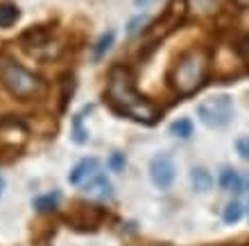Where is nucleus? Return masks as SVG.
Returning a JSON list of instances; mask_svg holds the SVG:
<instances>
[{"label":"nucleus","mask_w":249,"mask_h":246,"mask_svg":"<svg viewBox=\"0 0 249 246\" xmlns=\"http://www.w3.org/2000/svg\"><path fill=\"white\" fill-rule=\"evenodd\" d=\"M105 102L109 104V109L113 113L129 117V120H134L138 124H145V127H152V124H157L161 120L159 106L138 93L136 82H134L131 72L124 66H113L111 72H109Z\"/></svg>","instance_id":"nucleus-1"},{"label":"nucleus","mask_w":249,"mask_h":246,"mask_svg":"<svg viewBox=\"0 0 249 246\" xmlns=\"http://www.w3.org/2000/svg\"><path fill=\"white\" fill-rule=\"evenodd\" d=\"M98 172H100V161L98 158H84V161H79L77 165L71 169V174H68V183L82 188V185H84L89 179H93Z\"/></svg>","instance_id":"nucleus-8"},{"label":"nucleus","mask_w":249,"mask_h":246,"mask_svg":"<svg viewBox=\"0 0 249 246\" xmlns=\"http://www.w3.org/2000/svg\"><path fill=\"white\" fill-rule=\"evenodd\" d=\"M57 203H59V192H53V195H43V197L32 199L34 210H39V213H50V210L57 208Z\"/></svg>","instance_id":"nucleus-16"},{"label":"nucleus","mask_w":249,"mask_h":246,"mask_svg":"<svg viewBox=\"0 0 249 246\" xmlns=\"http://www.w3.org/2000/svg\"><path fill=\"white\" fill-rule=\"evenodd\" d=\"M0 84L20 102L39 99L46 93V82L9 54H0Z\"/></svg>","instance_id":"nucleus-3"},{"label":"nucleus","mask_w":249,"mask_h":246,"mask_svg":"<svg viewBox=\"0 0 249 246\" xmlns=\"http://www.w3.org/2000/svg\"><path fill=\"white\" fill-rule=\"evenodd\" d=\"M20 48L30 54V57H36V59H53L59 54V43L54 39V30L53 27H46V25H39V27H30L27 32L20 34L18 39Z\"/></svg>","instance_id":"nucleus-5"},{"label":"nucleus","mask_w":249,"mask_h":246,"mask_svg":"<svg viewBox=\"0 0 249 246\" xmlns=\"http://www.w3.org/2000/svg\"><path fill=\"white\" fill-rule=\"evenodd\" d=\"M209 68H211V61L206 50L193 48V50H186L172 64L168 82H170L172 91L177 93L179 98H190L199 88H204L206 79H209Z\"/></svg>","instance_id":"nucleus-2"},{"label":"nucleus","mask_w":249,"mask_h":246,"mask_svg":"<svg viewBox=\"0 0 249 246\" xmlns=\"http://www.w3.org/2000/svg\"><path fill=\"white\" fill-rule=\"evenodd\" d=\"M2 192H5V176L0 174V197H2Z\"/></svg>","instance_id":"nucleus-22"},{"label":"nucleus","mask_w":249,"mask_h":246,"mask_svg":"<svg viewBox=\"0 0 249 246\" xmlns=\"http://www.w3.org/2000/svg\"><path fill=\"white\" fill-rule=\"evenodd\" d=\"M152 2H157V0H134V5H136V7H143V9H145V7H150Z\"/></svg>","instance_id":"nucleus-21"},{"label":"nucleus","mask_w":249,"mask_h":246,"mask_svg":"<svg viewBox=\"0 0 249 246\" xmlns=\"http://www.w3.org/2000/svg\"><path fill=\"white\" fill-rule=\"evenodd\" d=\"M238 52L243 54V59H245V61H247V64H249V34H247V36H245L243 41H240V43H238Z\"/></svg>","instance_id":"nucleus-19"},{"label":"nucleus","mask_w":249,"mask_h":246,"mask_svg":"<svg viewBox=\"0 0 249 246\" xmlns=\"http://www.w3.org/2000/svg\"><path fill=\"white\" fill-rule=\"evenodd\" d=\"M236 151H238V156L243 158V161H247L249 163V136H240L236 140Z\"/></svg>","instance_id":"nucleus-18"},{"label":"nucleus","mask_w":249,"mask_h":246,"mask_svg":"<svg viewBox=\"0 0 249 246\" xmlns=\"http://www.w3.org/2000/svg\"><path fill=\"white\" fill-rule=\"evenodd\" d=\"M91 111H93V106H84L79 113L72 115V140L77 145H84L86 140H89V131L84 129V115L91 113Z\"/></svg>","instance_id":"nucleus-10"},{"label":"nucleus","mask_w":249,"mask_h":246,"mask_svg":"<svg viewBox=\"0 0 249 246\" xmlns=\"http://www.w3.org/2000/svg\"><path fill=\"white\" fill-rule=\"evenodd\" d=\"M20 18V12L16 5H9V2H2L0 5V27H12L16 20Z\"/></svg>","instance_id":"nucleus-15"},{"label":"nucleus","mask_w":249,"mask_h":246,"mask_svg":"<svg viewBox=\"0 0 249 246\" xmlns=\"http://www.w3.org/2000/svg\"><path fill=\"white\" fill-rule=\"evenodd\" d=\"M190 181H193V188H195L197 192H209V190L213 188V176H211L209 169H204V167H193Z\"/></svg>","instance_id":"nucleus-11"},{"label":"nucleus","mask_w":249,"mask_h":246,"mask_svg":"<svg viewBox=\"0 0 249 246\" xmlns=\"http://www.w3.org/2000/svg\"><path fill=\"white\" fill-rule=\"evenodd\" d=\"M193 131H195V124H193L190 117H179L170 124V133L175 138H181V140H188L193 136Z\"/></svg>","instance_id":"nucleus-13"},{"label":"nucleus","mask_w":249,"mask_h":246,"mask_svg":"<svg viewBox=\"0 0 249 246\" xmlns=\"http://www.w3.org/2000/svg\"><path fill=\"white\" fill-rule=\"evenodd\" d=\"M177 167H175V158L168 151H161L150 161V179L159 190H168L175 183Z\"/></svg>","instance_id":"nucleus-6"},{"label":"nucleus","mask_w":249,"mask_h":246,"mask_svg":"<svg viewBox=\"0 0 249 246\" xmlns=\"http://www.w3.org/2000/svg\"><path fill=\"white\" fill-rule=\"evenodd\" d=\"M113 41H116V32H113V30H109V32L102 34V36L98 39V43H95V48H93V59H95V61H100L107 52L111 50Z\"/></svg>","instance_id":"nucleus-14"},{"label":"nucleus","mask_w":249,"mask_h":246,"mask_svg":"<svg viewBox=\"0 0 249 246\" xmlns=\"http://www.w3.org/2000/svg\"><path fill=\"white\" fill-rule=\"evenodd\" d=\"M247 188H249V179H247Z\"/></svg>","instance_id":"nucleus-23"},{"label":"nucleus","mask_w":249,"mask_h":246,"mask_svg":"<svg viewBox=\"0 0 249 246\" xmlns=\"http://www.w3.org/2000/svg\"><path fill=\"white\" fill-rule=\"evenodd\" d=\"M243 214H245L243 203H240V201H229L222 210V221L227 226H236L238 221L243 219Z\"/></svg>","instance_id":"nucleus-12"},{"label":"nucleus","mask_w":249,"mask_h":246,"mask_svg":"<svg viewBox=\"0 0 249 246\" xmlns=\"http://www.w3.org/2000/svg\"><path fill=\"white\" fill-rule=\"evenodd\" d=\"M107 165H109V169H111V172H116V174H118V172H123V169H124V165H127V158H124V154H118V151H116V154L109 156Z\"/></svg>","instance_id":"nucleus-17"},{"label":"nucleus","mask_w":249,"mask_h":246,"mask_svg":"<svg viewBox=\"0 0 249 246\" xmlns=\"http://www.w3.org/2000/svg\"><path fill=\"white\" fill-rule=\"evenodd\" d=\"M84 195H89L91 199H98V201H111L113 199V183L107 179V174L98 172V174L89 179V181L82 185Z\"/></svg>","instance_id":"nucleus-7"},{"label":"nucleus","mask_w":249,"mask_h":246,"mask_svg":"<svg viewBox=\"0 0 249 246\" xmlns=\"http://www.w3.org/2000/svg\"><path fill=\"white\" fill-rule=\"evenodd\" d=\"M247 208H249V206H247Z\"/></svg>","instance_id":"nucleus-24"},{"label":"nucleus","mask_w":249,"mask_h":246,"mask_svg":"<svg viewBox=\"0 0 249 246\" xmlns=\"http://www.w3.org/2000/svg\"><path fill=\"white\" fill-rule=\"evenodd\" d=\"M141 23H145V16H138V18H134L129 23V34H134L138 30V25H141Z\"/></svg>","instance_id":"nucleus-20"},{"label":"nucleus","mask_w":249,"mask_h":246,"mask_svg":"<svg viewBox=\"0 0 249 246\" xmlns=\"http://www.w3.org/2000/svg\"><path fill=\"white\" fill-rule=\"evenodd\" d=\"M217 185H220L224 192H233V195L243 192V179H240V174H238L231 165L220 169V174H217Z\"/></svg>","instance_id":"nucleus-9"},{"label":"nucleus","mask_w":249,"mask_h":246,"mask_svg":"<svg viewBox=\"0 0 249 246\" xmlns=\"http://www.w3.org/2000/svg\"><path fill=\"white\" fill-rule=\"evenodd\" d=\"M233 115H236L233 98L227 95V93L206 98L197 104V117L209 129H224V127H229Z\"/></svg>","instance_id":"nucleus-4"}]
</instances>
